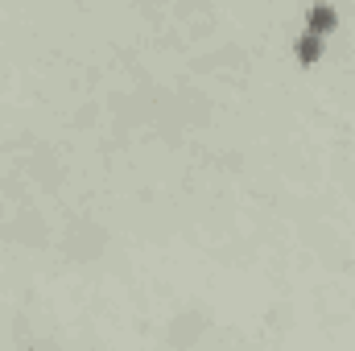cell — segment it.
Masks as SVG:
<instances>
[{"label": "cell", "instance_id": "2", "mask_svg": "<svg viewBox=\"0 0 355 351\" xmlns=\"http://www.w3.org/2000/svg\"><path fill=\"white\" fill-rule=\"evenodd\" d=\"M293 54H297V62H302V67H314V62H318V54H322V37H318V33H297Z\"/></svg>", "mask_w": 355, "mask_h": 351}, {"label": "cell", "instance_id": "1", "mask_svg": "<svg viewBox=\"0 0 355 351\" xmlns=\"http://www.w3.org/2000/svg\"><path fill=\"white\" fill-rule=\"evenodd\" d=\"M335 21H339V17H335V8H331V4H314V8H310V17H306V33L327 37V33L335 29Z\"/></svg>", "mask_w": 355, "mask_h": 351}]
</instances>
